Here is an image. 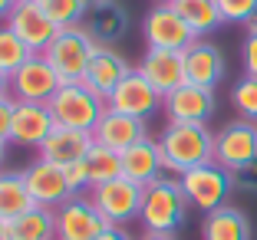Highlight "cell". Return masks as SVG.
<instances>
[{
    "label": "cell",
    "instance_id": "obj_1",
    "mask_svg": "<svg viewBox=\"0 0 257 240\" xmlns=\"http://www.w3.org/2000/svg\"><path fill=\"white\" fill-rule=\"evenodd\" d=\"M162 161L165 171L182 178L185 171L198 165L214 161V135L208 125H195V122H168L165 132L159 135Z\"/></svg>",
    "mask_w": 257,
    "mask_h": 240
},
{
    "label": "cell",
    "instance_id": "obj_2",
    "mask_svg": "<svg viewBox=\"0 0 257 240\" xmlns=\"http://www.w3.org/2000/svg\"><path fill=\"white\" fill-rule=\"evenodd\" d=\"M188 217V197L178 178H159L145 188L139 224L145 233H175Z\"/></svg>",
    "mask_w": 257,
    "mask_h": 240
},
{
    "label": "cell",
    "instance_id": "obj_3",
    "mask_svg": "<svg viewBox=\"0 0 257 240\" xmlns=\"http://www.w3.org/2000/svg\"><path fill=\"white\" fill-rule=\"evenodd\" d=\"M96 40L86 33V27H66L56 33V40L43 50L46 63L53 66V73L60 76V83H83L86 69H89L92 56H96Z\"/></svg>",
    "mask_w": 257,
    "mask_h": 240
},
{
    "label": "cell",
    "instance_id": "obj_4",
    "mask_svg": "<svg viewBox=\"0 0 257 240\" xmlns=\"http://www.w3.org/2000/svg\"><path fill=\"white\" fill-rule=\"evenodd\" d=\"M50 112H53L56 125L63 128H79V132H92L99 125V119L106 115V99L92 92L86 83H66L56 89V96L50 99Z\"/></svg>",
    "mask_w": 257,
    "mask_h": 240
},
{
    "label": "cell",
    "instance_id": "obj_5",
    "mask_svg": "<svg viewBox=\"0 0 257 240\" xmlns=\"http://www.w3.org/2000/svg\"><path fill=\"white\" fill-rule=\"evenodd\" d=\"M178 181H182V191H185V197H188V204H195L204 214L224 207L231 191H234V174L227 171V168H221L218 161L191 168V171H185Z\"/></svg>",
    "mask_w": 257,
    "mask_h": 240
},
{
    "label": "cell",
    "instance_id": "obj_6",
    "mask_svg": "<svg viewBox=\"0 0 257 240\" xmlns=\"http://www.w3.org/2000/svg\"><path fill=\"white\" fill-rule=\"evenodd\" d=\"M89 197H92V204L99 207V214H102L109 224L122 227V224L139 220L145 188L136 184V181H128V178H112V181H106V184H96Z\"/></svg>",
    "mask_w": 257,
    "mask_h": 240
},
{
    "label": "cell",
    "instance_id": "obj_7",
    "mask_svg": "<svg viewBox=\"0 0 257 240\" xmlns=\"http://www.w3.org/2000/svg\"><path fill=\"white\" fill-rule=\"evenodd\" d=\"M142 37L149 50H188L195 43V30L182 20L172 4H155L142 20Z\"/></svg>",
    "mask_w": 257,
    "mask_h": 240
},
{
    "label": "cell",
    "instance_id": "obj_8",
    "mask_svg": "<svg viewBox=\"0 0 257 240\" xmlns=\"http://www.w3.org/2000/svg\"><path fill=\"white\" fill-rule=\"evenodd\" d=\"M214 161L227 171L257 161V122L234 119L214 135Z\"/></svg>",
    "mask_w": 257,
    "mask_h": 240
},
{
    "label": "cell",
    "instance_id": "obj_9",
    "mask_svg": "<svg viewBox=\"0 0 257 240\" xmlns=\"http://www.w3.org/2000/svg\"><path fill=\"white\" fill-rule=\"evenodd\" d=\"M23 178H27V188H30V197H33L37 207L53 210V207H63L69 197H76L66 168L53 165V161H46V158H37V161L23 171Z\"/></svg>",
    "mask_w": 257,
    "mask_h": 240
},
{
    "label": "cell",
    "instance_id": "obj_10",
    "mask_svg": "<svg viewBox=\"0 0 257 240\" xmlns=\"http://www.w3.org/2000/svg\"><path fill=\"white\" fill-rule=\"evenodd\" d=\"M60 76L46 63L43 53H33L14 76H10V96L17 102H50L60 89Z\"/></svg>",
    "mask_w": 257,
    "mask_h": 240
},
{
    "label": "cell",
    "instance_id": "obj_11",
    "mask_svg": "<svg viewBox=\"0 0 257 240\" xmlns=\"http://www.w3.org/2000/svg\"><path fill=\"white\" fill-rule=\"evenodd\" d=\"M162 102H165V96H162L155 86L145 79L139 69H132V73L122 79L119 86L112 89V96L106 99L109 109H115V112H125V115H136V119H149V115H155L162 109Z\"/></svg>",
    "mask_w": 257,
    "mask_h": 240
},
{
    "label": "cell",
    "instance_id": "obj_12",
    "mask_svg": "<svg viewBox=\"0 0 257 240\" xmlns=\"http://www.w3.org/2000/svg\"><path fill=\"white\" fill-rule=\"evenodd\" d=\"M109 227V220L99 214L92 197H69L56 210V240H96Z\"/></svg>",
    "mask_w": 257,
    "mask_h": 240
},
{
    "label": "cell",
    "instance_id": "obj_13",
    "mask_svg": "<svg viewBox=\"0 0 257 240\" xmlns=\"http://www.w3.org/2000/svg\"><path fill=\"white\" fill-rule=\"evenodd\" d=\"M162 109H165L168 122H195V125H208V119H211L214 109H218V99H214V89L185 83L175 92H168L165 102H162Z\"/></svg>",
    "mask_w": 257,
    "mask_h": 240
},
{
    "label": "cell",
    "instance_id": "obj_14",
    "mask_svg": "<svg viewBox=\"0 0 257 240\" xmlns=\"http://www.w3.org/2000/svg\"><path fill=\"white\" fill-rule=\"evenodd\" d=\"M7 27L27 43L30 53H43L46 46L56 40V33H60V27L40 10L37 0H20L14 7V14L7 17Z\"/></svg>",
    "mask_w": 257,
    "mask_h": 240
},
{
    "label": "cell",
    "instance_id": "obj_15",
    "mask_svg": "<svg viewBox=\"0 0 257 240\" xmlns=\"http://www.w3.org/2000/svg\"><path fill=\"white\" fill-rule=\"evenodd\" d=\"M56 128V119L46 102H17L14 112V128H10V142L23 148H40Z\"/></svg>",
    "mask_w": 257,
    "mask_h": 240
},
{
    "label": "cell",
    "instance_id": "obj_16",
    "mask_svg": "<svg viewBox=\"0 0 257 240\" xmlns=\"http://www.w3.org/2000/svg\"><path fill=\"white\" fill-rule=\"evenodd\" d=\"M139 73L149 79L162 96L175 92L178 86H185V53L182 50H145Z\"/></svg>",
    "mask_w": 257,
    "mask_h": 240
},
{
    "label": "cell",
    "instance_id": "obj_17",
    "mask_svg": "<svg viewBox=\"0 0 257 240\" xmlns=\"http://www.w3.org/2000/svg\"><path fill=\"white\" fill-rule=\"evenodd\" d=\"M92 138H96V145H102V148H112V151H125L132 148L136 142H142L145 135V122L136 119V115H125V112H115V109H106V115L99 119V125L92 128Z\"/></svg>",
    "mask_w": 257,
    "mask_h": 240
},
{
    "label": "cell",
    "instance_id": "obj_18",
    "mask_svg": "<svg viewBox=\"0 0 257 240\" xmlns=\"http://www.w3.org/2000/svg\"><path fill=\"white\" fill-rule=\"evenodd\" d=\"M92 145H96L92 132L56 125L53 132H50V138H46L37 151H40V158H46V161H53V165H60V168H69V165H79Z\"/></svg>",
    "mask_w": 257,
    "mask_h": 240
},
{
    "label": "cell",
    "instance_id": "obj_19",
    "mask_svg": "<svg viewBox=\"0 0 257 240\" xmlns=\"http://www.w3.org/2000/svg\"><path fill=\"white\" fill-rule=\"evenodd\" d=\"M86 33L96 40V46H112L128 33V10L119 0H99L86 10Z\"/></svg>",
    "mask_w": 257,
    "mask_h": 240
},
{
    "label": "cell",
    "instance_id": "obj_20",
    "mask_svg": "<svg viewBox=\"0 0 257 240\" xmlns=\"http://www.w3.org/2000/svg\"><path fill=\"white\" fill-rule=\"evenodd\" d=\"M185 53V79L204 89H214V86L224 79V56L214 43L208 40H195Z\"/></svg>",
    "mask_w": 257,
    "mask_h": 240
},
{
    "label": "cell",
    "instance_id": "obj_21",
    "mask_svg": "<svg viewBox=\"0 0 257 240\" xmlns=\"http://www.w3.org/2000/svg\"><path fill=\"white\" fill-rule=\"evenodd\" d=\"M122 178L136 181V184H142V188H149L152 181L165 178V161H162L159 142L142 138V142H136L132 148L122 151Z\"/></svg>",
    "mask_w": 257,
    "mask_h": 240
},
{
    "label": "cell",
    "instance_id": "obj_22",
    "mask_svg": "<svg viewBox=\"0 0 257 240\" xmlns=\"http://www.w3.org/2000/svg\"><path fill=\"white\" fill-rule=\"evenodd\" d=\"M128 73H132V66L125 63L122 53H115L112 46H99L96 56H92V63H89V69H86V76H83V83L89 86L92 92H99L102 99H109L112 89Z\"/></svg>",
    "mask_w": 257,
    "mask_h": 240
},
{
    "label": "cell",
    "instance_id": "obj_23",
    "mask_svg": "<svg viewBox=\"0 0 257 240\" xmlns=\"http://www.w3.org/2000/svg\"><path fill=\"white\" fill-rule=\"evenodd\" d=\"M254 230H250V220L241 207H224L208 210L201 220V240H250Z\"/></svg>",
    "mask_w": 257,
    "mask_h": 240
},
{
    "label": "cell",
    "instance_id": "obj_24",
    "mask_svg": "<svg viewBox=\"0 0 257 240\" xmlns=\"http://www.w3.org/2000/svg\"><path fill=\"white\" fill-rule=\"evenodd\" d=\"M7 240H56V214L50 207H30L7 220Z\"/></svg>",
    "mask_w": 257,
    "mask_h": 240
},
{
    "label": "cell",
    "instance_id": "obj_25",
    "mask_svg": "<svg viewBox=\"0 0 257 240\" xmlns=\"http://www.w3.org/2000/svg\"><path fill=\"white\" fill-rule=\"evenodd\" d=\"M30 207H37V204L30 197L23 171H0V220H14Z\"/></svg>",
    "mask_w": 257,
    "mask_h": 240
},
{
    "label": "cell",
    "instance_id": "obj_26",
    "mask_svg": "<svg viewBox=\"0 0 257 240\" xmlns=\"http://www.w3.org/2000/svg\"><path fill=\"white\" fill-rule=\"evenodd\" d=\"M172 7L178 10L182 20L195 30V37H208V33H214L221 23H224L218 0H172Z\"/></svg>",
    "mask_w": 257,
    "mask_h": 240
},
{
    "label": "cell",
    "instance_id": "obj_27",
    "mask_svg": "<svg viewBox=\"0 0 257 240\" xmlns=\"http://www.w3.org/2000/svg\"><path fill=\"white\" fill-rule=\"evenodd\" d=\"M83 168L89 178V188H96V184H106L112 178H122V155L112 148H102V145H92L83 158Z\"/></svg>",
    "mask_w": 257,
    "mask_h": 240
},
{
    "label": "cell",
    "instance_id": "obj_28",
    "mask_svg": "<svg viewBox=\"0 0 257 240\" xmlns=\"http://www.w3.org/2000/svg\"><path fill=\"white\" fill-rule=\"evenodd\" d=\"M30 56H33V53L27 50V43H23L10 27H0V73L14 76L23 63L30 60Z\"/></svg>",
    "mask_w": 257,
    "mask_h": 240
},
{
    "label": "cell",
    "instance_id": "obj_29",
    "mask_svg": "<svg viewBox=\"0 0 257 240\" xmlns=\"http://www.w3.org/2000/svg\"><path fill=\"white\" fill-rule=\"evenodd\" d=\"M37 4H40V10L60 27V30H66V27H79V20L86 17V10H83L79 0H37Z\"/></svg>",
    "mask_w": 257,
    "mask_h": 240
},
{
    "label": "cell",
    "instance_id": "obj_30",
    "mask_svg": "<svg viewBox=\"0 0 257 240\" xmlns=\"http://www.w3.org/2000/svg\"><path fill=\"white\" fill-rule=\"evenodd\" d=\"M231 102L241 112V119L257 122V79L254 76H241L234 86H231Z\"/></svg>",
    "mask_w": 257,
    "mask_h": 240
},
{
    "label": "cell",
    "instance_id": "obj_31",
    "mask_svg": "<svg viewBox=\"0 0 257 240\" xmlns=\"http://www.w3.org/2000/svg\"><path fill=\"white\" fill-rule=\"evenodd\" d=\"M224 23H247L250 14L257 10V0H218Z\"/></svg>",
    "mask_w": 257,
    "mask_h": 240
},
{
    "label": "cell",
    "instance_id": "obj_32",
    "mask_svg": "<svg viewBox=\"0 0 257 240\" xmlns=\"http://www.w3.org/2000/svg\"><path fill=\"white\" fill-rule=\"evenodd\" d=\"M234 174V191H247V194H257V161H250V165L237 168Z\"/></svg>",
    "mask_w": 257,
    "mask_h": 240
},
{
    "label": "cell",
    "instance_id": "obj_33",
    "mask_svg": "<svg viewBox=\"0 0 257 240\" xmlns=\"http://www.w3.org/2000/svg\"><path fill=\"white\" fill-rule=\"evenodd\" d=\"M14 112H17V99H14V96L0 99V142H10V128H14Z\"/></svg>",
    "mask_w": 257,
    "mask_h": 240
},
{
    "label": "cell",
    "instance_id": "obj_34",
    "mask_svg": "<svg viewBox=\"0 0 257 240\" xmlns=\"http://www.w3.org/2000/svg\"><path fill=\"white\" fill-rule=\"evenodd\" d=\"M241 63H244V76L257 79V33H247V40L241 46Z\"/></svg>",
    "mask_w": 257,
    "mask_h": 240
},
{
    "label": "cell",
    "instance_id": "obj_35",
    "mask_svg": "<svg viewBox=\"0 0 257 240\" xmlns=\"http://www.w3.org/2000/svg\"><path fill=\"white\" fill-rule=\"evenodd\" d=\"M66 174H69V184H73V191H76V194L89 188V178H86L83 161H79V165H69V168H66Z\"/></svg>",
    "mask_w": 257,
    "mask_h": 240
},
{
    "label": "cell",
    "instance_id": "obj_36",
    "mask_svg": "<svg viewBox=\"0 0 257 240\" xmlns=\"http://www.w3.org/2000/svg\"><path fill=\"white\" fill-rule=\"evenodd\" d=\"M96 240H132V237H128V233L125 230H122V227H115V224H109L106 227V230H102V233H99V237Z\"/></svg>",
    "mask_w": 257,
    "mask_h": 240
},
{
    "label": "cell",
    "instance_id": "obj_37",
    "mask_svg": "<svg viewBox=\"0 0 257 240\" xmlns=\"http://www.w3.org/2000/svg\"><path fill=\"white\" fill-rule=\"evenodd\" d=\"M17 4H20V0H0V20H7V17L14 14Z\"/></svg>",
    "mask_w": 257,
    "mask_h": 240
},
{
    "label": "cell",
    "instance_id": "obj_38",
    "mask_svg": "<svg viewBox=\"0 0 257 240\" xmlns=\"http://www.w3.org/2000/svg\"><path fill=\"white\" fill-rule=\"evenodd\" d=\"M7 96H10V76L0 73V99H7Z\"/></svg>",
    "mask_w": 257,
    "mask_h": 240
},
{
    "label": "cell",
    "instance_id": "obj_39",
    "mask_svg": "<svg viewBox=\"0 0 257 240\" xmlns=\"http://www.w3.org/2000/svg\"><path fill=\"white\" fill-rule=\"evenodd\" d=\"M139 240H178L175 233H142Z\"/></svg>",
    "mask_w": 257,
    "mask_h": 240
},
{
    "label": "cell",
    "instance_id": "obj_40",
    "mask_svg": "<svg viewBox=\"0 0 257 240\" xmlns=\"http://www.w3.org/2000/svg\"><path fill=\"white\" fill-rule=\"evenodd\" d=\"M244 27H247V33H257V10H254V14H250V20L244 23Z\"/></svg>",
    "mask_w": 257,
    "mask_h": 240
},
{
    "label": "cell",
    "instance_id": "obj_41",
    "mask_svg": "<svg viewBox=\"0 0 257 240\" xmlns=\"http://www.w3.org/2000/svg\"><path fill=\"white\" fill-rule=\"evenodd\" d=\"M4 158H7V142H0V171H4Z\"/></svg>",
    "mask_w": 257,
    "mask_h": 240
},
{
    "label": "cell",
    "instance_id": "obj_42",
    "mask_svg": "<svg viewBox=\"0 0 257 240\" xmlns=\"http://www.w3.org/2000/svg\"><path fill=\"white\" fill-rule=\"evenodd\" d=\"M0 240H7V220H0Z\"/></svg>",
    "mask_w": 257,
    "mask_h": 240
},
{
    "label": "cell",
    "instance_id": "obj_43",
    "mask_svg": "<svg viewBox=\"0 0 257 240\" xmlns=\"http://www.w3.org/2000/svg\"><path fill=\"white\" fill-rule=\"evenodd\" d=\"M79 4H83V10H89V7H96L99 0H79Z\"/></svg>",
    "mask_w": 257,
    "mask_h": 240
},
{
    "label": "cell",
    "instance_id": "obj_44",
    "mask_svg": "<svg viewBox=\"0 0 257 240\" xmlns=\"http://www.w3.org/2000/svg\"><path fill=\"white\" fill-rule=\"evenodd\" d=\"M155 4H172V0H155Z\"/></svg>",
    "mask_w": 257,
    "mask_h": 240
}]
</instances>
